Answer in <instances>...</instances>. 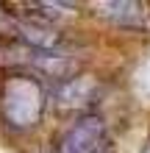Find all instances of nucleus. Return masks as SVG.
Segmentation results:
<instances>
[{
	"label": "nucleus",
	"instance_id": "nucleus-1",
	"mask_svg": "<svg viewBox=\"0 0 150 153\" xmlns=\"http://www.w3.org/2000/svg\"><path fill=\"white\" fill-rule=\"evenodd\" d=\"M45 92L31 75H14L3 86V114L17 128H31L42 117Z\"/></svg>",
	"mask_w": 150,
	"mask_h": 153
},
{
	"label": "nucleus",
	"instance_id": "nucleus-2",
	"mask_svg": "<svg viewBox=\"0 0 150 153\" xmlns=\"http://www.w3.org/2000/svg\"><path fill=\"white\" fill-rule=\"evenodd\" d=\"M106 125L100 117H81L58 142V153H103Z\"/></svg>",
	"mask_w": 150,
	"mask_h": 153
},
{
	"label": "nucleus",
	"instance_id": "nucleus-3",
	"mask_svg": "<svg viewBox=\"0 0 150 153\" xmlns=\"http://www.w3.org/2000/svg\"><path fill=\"white\" fill-rule=\"evenodd\" d=\"M100 8H103L100 14H106L111 22L125 25V28H142L150 17L142 3H103Z\"/></svg>",
	"mask_w": 150,
	"mask_h": 153
}]
</instances>
